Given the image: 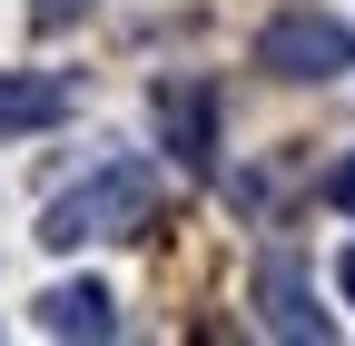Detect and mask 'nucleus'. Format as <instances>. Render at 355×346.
I'll return each instance as SVG.
<instances>
[{"label": "nucleus", "instance_id": "nucleus-6", "mask_svg": "<svg viewBox=\"0 0 355 346\" xmlns=\"http://www.w3.org/2000/svg\"><path fill=\"white\" fill-rule=\"evenodd\" d=\"M40 327H50V336H119V307H109V287L69 277V287L40 297Z\"/></svg>", "mask_w": 355, "mask_h": 346}, {"label": "nucleus", "instance_id": "nucleus-3", "mask_svg": "<svg viewBox=\"0 0 355 346\" xmlns=\"http://www.w3.org/2000/svg\"><path fill=\"white\" fill-rule=\"evenodd\" d=\"M257 317L277 327V336H306V346L336 336V327H326V307H316V287H306V267H296L286 247H277V257H257Z\"/></svg>", "mask_w": 355, "mask_h": 346}, {"label": "nucleus", "instance_id": "nucleus-7", "mask_svg": "<svg viewBox=\"0 0 355 346\" xmlns=\"http://www.w3.org/2000/svg\"><path fill=\"white\" fill-rule=\"evenodd\" d=\"M326 198H336V208H345V218H355V149H345V158H336V168H326Z\"/></svg>", "mask_w": 355, "mask_h": 346}, {"label": "nucleus", "instance_id": "nucleus-5", "mask_svg": "<svg viewBox=\"0 0 355 346\" xmlns=\"http://www.w3.org/2000/svg\"><path fill=\"white\" fill-rule=\"evenodd\" d=\"M50 119H69V79H50V69L0 79V139H20V129H50Z\"/></svg>", "mask_w": 355, "mask_h": 346}, {"label": "nucleus", "instance_id": "nucleus-9", "mask_svg": "<svg viewBox=\"0 0 355 346\" xmlns=\"http://www.w3.org/2000/svg\"><path fill=\"white\" fill-rule=\"evenodd\" d=\"M69 10H79V0H40V20H69Z\"/></svg>", "mask_w": 355, "mask_h": 346}, {"label": "nucleus", "instance_id": "nucleus-8", "mask_svg": "<svg viewBox=\"0 0 355 346\" xmlns=\"http://www.w3.org/2000/svg\"><path fill=\"white\" fill-rule=\"evenodd\" d=\"M336 287H345V307H355V247H345V257H336Z\"/></svg>", "mask_w": 355, "mask_h": 346}, {"label": "nucleus", "instance_id": "nucleus-1", "mask_svg": "<svg viewBox=\"0 0 355 346\" xmlns=\"http://www.w3.org/2000/svg\"><path fill=\"white\" fill-rule=\"evenodd\" d=\"M158 218V168L148 158H109L99 179L60 188L40 208V247H99V238H139Z\"/></svg>", "mask_w": 355, "mask_h": 346}, {"label": "nucleus", "instance_id": "nucleus-4", "mask_svg": "<svg viewBox=\"0 0 355 346\" xmlns=\"http://www.w3.org/2000/svg\"><path fill=\"white\" fill-rule=\"evenodd\" d=\"M158 139L178 168H207L217 158V99H207V79H168L158 90Z\"/></svg>", "mask_w": 355, "mask_h": 346}, {"label": "nucleus", "instance_id": "nucleus-2", "mask_svg": "<svg viewBox=\"0 0 355 346\" xmlns=\"http://www.w3.org/2000/svg\"><path fill=\"white\" fill-rule=\"evenodd\" d=\"M257 69H277V79H345L355 69V30L336 10H277L257 30Z\"/></svg>", "mask_w": 355, "mask_h": 346}]
</instances>
